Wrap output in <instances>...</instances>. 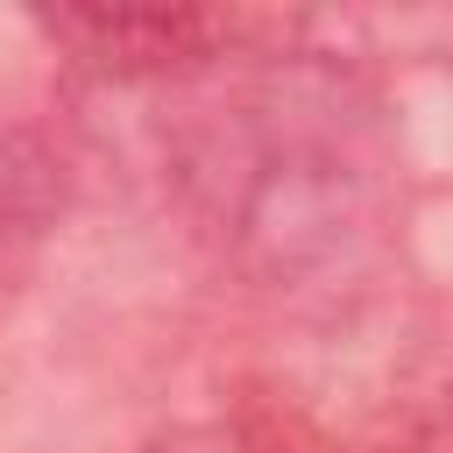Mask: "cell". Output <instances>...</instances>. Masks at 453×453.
Returning <instances> with one entry per match:
<instances>
[{"mask_svg": "<svg viewBox=\"0 0 453 453\" xmlns=\"http://www.w3.org/2000/svg\"><path fill=\"white\" fill-rule=\"evenodd\" d=\"M42 28L99 71H163L184 57H212V42L234 35V21L205 7H64Z\"/></svg>", "mask_w": 453, "mask_h": 453, "instance_id": "cell-1", "label": "cell"}]
</instances>
